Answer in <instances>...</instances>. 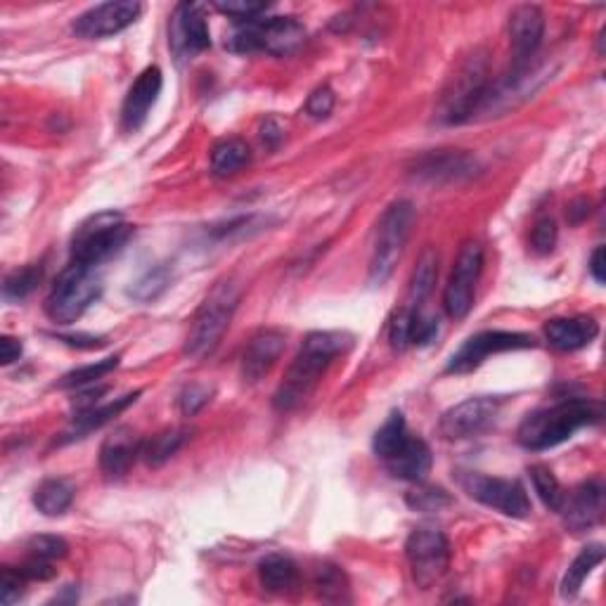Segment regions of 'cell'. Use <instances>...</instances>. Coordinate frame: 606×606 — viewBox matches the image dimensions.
Instances as JSON below:
<instances>
[{"instance_id": "cell-1", "label": "cell", "mask_w": 606, "mask_h": 606, "mask_svg": "<svg viewBox=\"0 0 606 606\" xmlns=\"http://www.w3.org/2000/svg\"><path fill=\"white\" fill-rule=\"evenodd\" d=\"M348 339L339 332H311L296 353L294 363L289 365L285 379L277 386L273 405L275 410L289 412L311 396L320 377L325 375L332 360L346 351Z\"/></svg>"}, {"instance_id": "cell-2", "label": "cell", "mask_w": 606, "mask_h": 606, "mask_svg": "<svg viewBox=\"0 0 606 606\" xmlns=\"http://www.w3.org/2000/svg\"><path fill=\"white\" fill-rule=\"evenodd\" d=\"M602 419V405L588 398L562 401L552 408L531 412L517 431L519 443L526 450H550L559 443L569 441L578 429L588 427Z\"/></svg>"}, {"instance_id": "cell-3", "label": "cell", "mask_w": 606, "mask_h": 606, "mask_svg": "<svg viewBox=\"0 0 606 606\" xmlns=\"http://www.w3.org/2000/svg\"><path fill=\"white\" fill-rule=\"evenodd\" d=\"M242 299V287L232 277L216 282L214 289L206 294L199 311L192 318L188 339H185V356L204 358L218 346V341L228 330L232 315Z\"/></svg>"}, {"instance_id": "cell-4", "label": "cell", "mask_w": 606, "mask_h": 606, "mask_svg": "<svg viewBox=\"0 0 606 606\" xmlns=\"http://www.w3.org/2000/svg\"><path fill=\"white\" fill-rule=\"evenodd\" d=\"M306 41V29L299 19L294 17H270V19H251V22L237 24L232 36L225 41V48L232 53L251 55L268 53L285 57L299 50Z\"/></svg>"}, {"instance_id": "cell-5", "label": "cell", "mask_w": 606, "mask_h": 606, "mask_svg": "<svg viewBox=\"0 0 606 606\" xmlns=\"http://www.w3.org/2000/svg\"><path fill=\"white\" fill-rule=\"evenodd\" d=\"M552 74L554 69L550 64H512V72L498 81L488 83L486 93H483L479 107L474 112V119H493V116H502L509 109L524 105L526 100H531L552 79Z\"/></svg>"}, {"instance_id": "cell-6", "label": "cell", "mask_w": 606, "mask_h": 606, "mask_svg": "<svg viewBox=\"0 0 606 606\" xmlns=\"http://www.w3.org/2000/svg\"><path fill=\"white\" fill-rule=\"evenodd\" d=\"M412 223H415V206L408 199H398L377 223L375 247H372L370 259V280L372 287H382L386 280L393 275L398 261H401L405 244H408Z\"/></svg>"}, {"instance_id": "cell-7", "label": "cell", "mask_w": 606, "mask_h": 606, "mask_svg": "<svg viewBox=\"0 0 606 606\" xmlns=\"http://www.w3.org/2000/svg\"><path fill=\"white\" fill-rule=\"evenodd\" d=\"M102 292V280L95 268L74 263L57 277L48 299H45V313L55 325H72L88 311L90 303H95Z\"/></svg>"}, {"instance_id": "cell-8", "label": "cell", "mask_w": 606, "mask_h": 606, "mask_svg": "<svg viewBox=\"0 0 606 606\" xmlns=\"http://www.w3.org/2000/svg\"><path fill=\"white\" fill-rule=\"evenodd\" d=\"M133 225L124 221V216L114 211H102V214L90 216L86 223L76 230L72 242V259L81 266H100L107 259L119 254L131 240Z\"/></svg>"}, {"instance_id": "cell-9", "label": "cell", "mask_w": 606, "mask_h": 606, "mask_svg": "<svg viewBox=\"0 0 606 606\" xmlns=\"http://www.w3.org/2000/svg\"><path fill=\"white\" fill-rule=\"evenodd\" d=\"M488 83L491 81H488L486 57L472 55L443 90V98L438 102V121L448 126L472 121Z\"/></svg>"}, {"instance_id": "cell-10", "label": "cell", "mask_w": 606, "mask_h": 606, "mask_svg": "<svg viewBox=\"0 0 606 606\" xmlns=\"http://www.w3.org/2000/svg\"><path fill=\"white\" fill-rule=\"evenodd\" d=\"M405 557H408L412 580H415L417 588H434L438 580L446 576L450 566L448 538L438 528H417L405 543Z\"/></svg>"}, {"instance_id": "cell-11", "label": "cell", "mask_w": 606, "mask_h": 606, "mask_svg": "<svg viewBox=\"0 0 606 606\" xmlns=\"http://www.w3.org/2000/svg\"><path fill=\"white\" fill-rule=\"evenodd\" d=\"M460 483L469 498L495 509V512L505 514V517L524 519L531 514V500H528L526 488L519 481L495 479V476L469 472L462 476Z\"/></svg>"}, {"instance_id": "cell-12", "label": "cell", "mask_w": 606, "mask_h": 606, "mask_svg": "<svg viewBox=\"0 0 606 606\" xmlns=\"http://www.w3.org/2000/svg\"><path fill=\"white\" fill-rule=\"evenodd\" d=\"M483 270V249L479 242H467L457 256L453 273L443 292V306L453 320L467 318L474 308V294Z\"/></svg>"}, {"instance_id": "cell-13", "label": "cell", "mask_w": 606, "mask_h": 606, "mask_svg": "<svg viewBox=\"0 0 606 606\" xmlns=\"http://www.w3.org/2000/svg\"><path fill=\"white\" fill-rule=\"evenodd\" d=\"M535 337L524 332H481L474 334L472 339H467L460 346V351L450 358L446 372L450 375H467L474 372L476 367L483 365V360L495 356V353H507V351H521V348H533Z\"/></svg>"}, {"instance_id": "cell-14", "label": "cell", "mask_w": 606, "mask_h": 606, "mask_svg": "<svg viewBox=\"0 0 606 606\" xmlns=\"http://www.w3.org/2000/svg\"><path fill=\"white\" fill-rule=\"evenodd\" d=\"M502 398L498 396H476L457 403L441 417V434L448 441H462V438L479 436L495 422L500 415Z\"/></svg>"}, {"instance_id": "cell-15", "label": "cell", "mask_w": 606, "mask_h": 606, "mask_svg": "<svg viewBox=\"0 0 606 606\" xmlns=\"http://www.w3.org/2000/svg\"><path fill=\"white\" fill-rule=\"evenodd\" d=\"M169 45L178 60H195L211 45L209 24L199 5L180 3L169 24Z\"/></svg>"}, {"instance_id": "cell-16", "label": "cell", "mask_w": 606, "mask_h": 606, "mask_svg": "<svg viewBox=\"0 0 606 606\" xmlns=\"http://www.w3.org/2000/svg\"><path fill=\"white\" fill-rule=\"evenodd\" d=\"M140 3H131V0H119V3H102L95 5L76 17L74 34L88 41H98V38H109L114 34L131 27V24L140 15Z\"/></svg>"}, {"instance_id": "cell-17", "label": "cell", "mask_w": 606, "mask_h": 606, "mask_svg": "<svg viewBox=\"0 0 606 606\" xmlns=\"http://www.w3.org/2000/svg\"><path fill=\"white\" fill-rule=\"evenodd\" d=\"M604 509V486L599 479L585 481L573 491L566 495L564 505L559 512L564 514V524L573 533L590 531L592 526L602 519Z\"/></svg>"}, {"instance_id": "cell-18", "label": "cell", "mask_w": 606, "mask_h": 606, "mask_svg": "<svg viewBox=\"0 0 606 606\" xmlns=\"http://www.w3.org/2000/svg\"><path fill=\"white\" fill-rule=\"evenodd\" d=\"M161 86H164V76H161L159 67H147L135 79L124 100V109H121V124H124L128 133L143 128L147 116H150V109L157 105Z\"/></svg>"}, {"instance_id": "cell-19", "label": "cell", "mask_w": 606, "mask_h": 606, "mask_svg": "<svg viewBox=\"0 0 606 606\" xmlns=\"http://www.w3.org/2000/svg\"><path fill=\"white\" fill-rule=\"evenodd\" d=\"M287 339L280 330H259L249 339L242 356V379L247 384L261 382L285 353Z\"/></svg>"}, {"instance_id": "cell-20", "label": "cell", "mask_w": 606, "mask_h": 606, "mask_svg": "<svg viewBox=\"0 0 606 606\" xmlns=\"http://www.w3.org/2000/svg\"><path fill=\"white\" fill-rule=\"evenodd\" d=\"M476 169H479V161L472 154L460 150H441L424 154L412 173L417 178L429 180V183H457V180L472 178Z\"/></svg>"}, {"instance_id": "cell-21", "label": "cell", "mask_w": 606, "mask_h": 606, "mask_svg": "<svg viewBox=\"0 0 606 606\" xmlns=\"http://www.w3.org/2000/svg\"><path fill=\"white\" fill-rule=\"evenodd\" d=\"M545 34V17L535 5H519L509 17V41H512L514 64L531 62L538 53Z\"/></svg>"}, {"instance_id": "cell-22", "label": "cell", "mask_w": 606, "mask_h": 606, "mask_svg": "<svg viewBox=\"0 0 606 606\" xmlns=\"http://www.w3.org/2000/svg\"><path fill=\"white\" fill-rule=\"evenodd\" d=\"M143 453V438L131 427H119L102 441L100 469L107 479H121Z\"/></svg>"}, {"instance_id": "cell-23", "label": "cell", "mask_w": 606, "mask_h": 606, "mask_svg": "<svg viewBox=\"0 0 606 606\" xmlns=\"http://www.w3.org/2000/svg\"><path fill=\"white\" fill-rule=\"evenodd\" d=\"M431 450L422 438L408 436L393 453L386 457L384 464L389 469L391 476L401 481L410 483H422L431 472Z\"/></svg>"}, {"instance_id": "cell-24", "label": "cell", "mask_w": 606, "mask_h": 606, "mask_svg": "<svg viewBox=\"0 0 606 606\" xmlns=\"http://www.w3.org/2000/svg\"><path fill=\"white\" fill-rule=\"evenodd\" d=\"M599 334V325L592 318H554L545 325V337L557 351H578L590 346Z\"/></svg>"}, {"instance_id": "cell-25", "label": "cell", "mask_w": 606, "mask_h": 606, "mask_svg": "<svg viewBox=\"0 0 606 606\" xmlns=\"http://www.w3.org/2000/svg\"><path fill=\"white\" fill-rule=\"evenodd\" d=\"M138 396H140V391H133V393H126V396H121V398H114V401H109L105 405H93V408L76 412L72 427L64 431L62 438L57 443H72V441H76V438L88 436L90 431L105 427V424L112 422L119 412H124L128 405H133L135 401H138Z\"/></svg>"}, {"instance_id": "cell-26", "label": "cell", "mask_w": 606, "mask_h": 606, "mask_svg": "<svg viewBox=\"0 0 606 606\" xmlns=\"http://www.w3.org/2000/svg\"><path fill=\"white\" fill-rule=\"evenodd\" d=\"M436 275H438V254L434 249H424L422 256H419V261H417V268L412 270L408 296H405L403 308L419 313L422 303L427 301V296L431 294V289H434V285H436Z\"/></svg>"}, {"instance_id": "cell-27", "label": "cell", "mask_w": 606, "mask_h": 606, "mask_svg": "<svg viewBox=\"0 0 606 606\" xmlns=\"http://www.w3.org/2000/svg\"><path fill=\"white\" fill-rule=\"evenodd\" d=\"M74 486L67 479H45L34 493V505L43 517H62L74 502Z\"/></svg>"}, {"instance_id": "cell-28", "label": "cell", "mask_w": 606, "mask_h": 606, "mask_svg": "<svg viewBox=\"0 0 606 606\" xmlns=\"http://www.w3.org/2000/svg\"><path fill=\"white\" fill-rule=\"evenodd\" d=\"M259 578L261 585L268 592H275V595H282V592H289L296 585V566L289 557H282V554H270V557L263 559L259 564Z\"/></svg>"}, {"instance_id": "cell-29", "label": "cell", "mask_w": 606, "mask_h": 606, "mask_svg": "<svg viewBox=\"0 0 606 606\" xmlns=\"http://www.w3.org/2000/svg\"><path fill=\"white\" fill-rule=\"evenodd\" d=\"M251 152L242 138H228L214 145L211 150V169L216 176H232L249 164Z\"/></svg>"}, {"instance_id": "cell-30", "label": "cell", "mask_w": 606, "mask_h": 606, "mask_svg": "<svg viewBox=\"0 0 606 606\" xmlns=\"http://www.w3.org/2000/svg\"><path fill=\"white\" fill-rule=\"evenodd\" d=\"M188 438V429H166L161 431V434L152 436L147 443H143V453H140V457H143L147 467H161V464L171 460V457L185 446Z\"/></svg>"}, {"instance_id": "cell-31", "label": "cell", "mask_w": 606, "mask_h": 606, "mask_svg": "<svg viewBox=\"0 0 606 606\" xmlns=\"http://www.w3.org/2000/svg\"><path fill=\"white\" fill-rule=\"evenodd\" d=\"M604 562V547L602 545H588L583 552L573 559V564L566 571V576L562 580V595L564 597H573L578 595V590L583 588L585 578L590 576L592 571L597 569L599 564Z\"/></svg>"}, {"instance_id": "cell-32", "label": "cell", "mask_w": 606, "mask_h": 606, "mask_svg": "<svg viewBox=\"0 0 606 606\" xmlns=\"http://www.w3.org/2000/svg\"><path fill=\"white\" fill-rule=\"evenodd\" d=\"M528 474H531L533 488L535 493H538V498L543 500V505L552 509V512H559L566 500V493L557 476L552 474V469H547L545 464H533V467L528 469Z\"/></svg>"}, {"instance_id": "cell-33", "label": "cell", "mask_w": 606, "mask_h": 606, "mask_svg": "<svg viewBox=\"0 0 606 606\" xmlns=\"http://www.w3.org/2000/svg\"><path fill=\"white\" fill-rule=\"evenodd\" d=\"M119 367V356L98 360V363H90L83 365L79 370H72L69 375L62 377L60 389H88V386H93L95 382H100L102 377H107L109 372L116 370Z\"/></svg>"}, {"instance_id": "cell-34", "label": "cell", "mask_w": 606, "mask_h": 606, "mask_svg": "<svg viewBox=\"0 0 606 606\" xmlns=\"http://www.w3.org/2000/svg\"><path fill=\"white\" fill-rule=\"evenodd\" d=\"M405 438H408V427H405L403 412H391L389 419L382 424V429L375 434V453L386 460Z\"/></svg>"}, {"instance_id": "cell-35", "label": "cell", "mask_w": 606, "mask_h": 606, "mask_svg": "<svg viewBox=\"0 0 606 606\" xmlns=\"http://www.w3.org/2000/svg\"><path fill=\"white\" fill-rule=\"evenodd\" d=\"M43 268L36 266V263H31V266H24L19 270H12V273L5 277V285H3V294L8 301H22L27 299V296L34 292L38 282H41Z\"/></svg>"}, {"instance_id": "cell-36", "label": "cell", "mask_w": 606, "mask_h": 606, "mask_svg": "<svg viewBox=\"0 0 606 606\" xmlns=\"http://www.w3.org/2000/svg\"><path fill=\"white\" fill-rule=\"evenodd\" d=\"M171 282V270L166 266H157L140 277V280L133 282V287L128 289V294L133 296L135 301H154L157 296L169 287Z\"/></svg>"}, {"instance_id": "cell-37", "label": "cell", "mask_w": 606, "mask_h": 606, "mask_svg": "<svg viewBox=\"0 0 606 606\" xmlns=\"http://www.w3.org/2000/svg\"><path fill=\"white\" fill-rule=\"evenodd\" d=\"M318 592L325 602H348V583L337 566H322L318 573Z\"/></svg>"}, {"instance_id": "cell-38", "label": "cell", "mask_w": 606, "mask_h": 606, "mask_svg": "<svg viewBox=\"0 0 606 606\" xmlns=\"http://www.w3.org/2000/svg\"><path fill=\"white\" fill-rule=\"evenodd\" d=\"M419 313L408 311V308H398L389 322V341L396 351H405L412 344V327H415V318Z\"/></svg>"}, {"instance_id": "cell-39", "label": "cell", "mask_w": 606, "mask_h": 606, "mask_svg": "<svg viewBox=\"0 0 606 606\" xmlns=\"http://www.w3.org/2000/svg\"><path fill=\"white\" fill-rule=\"evenodd\" d=\"M450 502H453V498L443 488H417V491L408 495V505L415 512H441Z\"/></svg>"}, {"instance_id": "cell-40", "label": "cell", "mask_w": 606, "mask_h": 606, "mask_svg": "<svg viewBox=\"0 0 606 606\" xmlns=\"http://www.w3.org/2000/svg\"><path fill=\"white\" fill-rule=\"evenodd\" d=\"M69 552V545L64 543L62 538L57 535H36V538L29 540V554L34 557L48 559V562H55V559H64Z\"/></svg>"}, {"instance_id": "cell-41", "label": "cell", "mask_w": 606, "mask_h": 606, "mask_svg": "<svg viewBox=\"0 0 606 606\" xmlns=\"http://www.w3.org/2000/svg\"><path fill=\"white\" fill-rule=\"evenodd\" d=\"M557 237H559L557 223H554L550 216L538 218V221H535L533 232H531V244L538 254H550V251L554 249V244H557Z\"/></svg>"}, {"instance_id": "cell-42", "label": "cell", "mask_w": 606, "mask_h": 606, "mask_svg": "<svg viewBox=\"0 0 606 606\" xmlns=\"http://www.w3.org/2000/svg\"><path fill=\"white\" fill-rule=\"evenodd\" d=\"M211 393H214V391H211L209 386H202V384H190V386H185L183 393H180V398H178L180 412H183L185 417L197 415V412L202 410L204 405L211 401Z\"/></svg>"}, {"instance_id": "cell-43", "label": "cell", "mask_w": 606, "mask_h": 606, "mask_svg": "<svg viewBox=\"0 0 606 606\" xmlns=\"http://www.w3.org/2000/svg\"><path fill=\"white\" fill-rule=\"evenodd\" d=\"M216 10L235 19L237 24L251 22L268 10L266 3H247V0H228V3H216Z\"/></svg>"}, {"instance_id": "cell-44", "label": "cell", "mask_w": 606, "mask_h": 606, "mask_svg": "<svg viewBox=\"0 0 606 606\" xmlns=\"http://www.w3.org/2000/svg\"><path fill=\"white\" fill-rule=\"evenodd\" d=\"M24 583H27V578L22 576V571L5 566L3 576H0V599L5 606L19 602V597L24 595Z\"/></svg>"}, {"instance_id": "cell-45", "label": "cell", "mask_w": 606, "mask_h": 606, "mask_svg": "<svg viewBox=\"0 0 606 606\" xmlns=\"http://www.w3.org/2000/svg\"><path fill=\"white\" fill-rule=\"evenodd\" d=\"M334 109V93L330 86H320L311 93V98L306 102V112L313 116V119H327Z\"/></svg>"}, {"instance_id": "cell-46", "label": "cell", "mask_w": 606, "mask_h": 606, "mask_svg": "<svg viewBox=\"0 0 606 606\" xmlns=\"http://www.w3.org/2000/svg\"><path fill=\"white\" fill-rule=\"evenodd\" d=\"M19 571H22V576L27 580H50L55 576L53 562H48V559L34 557V554H29V559L19 566Z\"/></svg>"}, {"instance_id": "cell-47", "label": "cell", "mask_w": 606, "mask_h": 606, "mask_svg": "<svg viewBox=\"0 0 606 606\" xmlns=\"http://www.w3.org/2000/svg\"><path fill=\"white\" fill-rule=\"evenodd\" d=\"M436 334H438V320L422 318V315H417L415 327H412V344L427 346L436 339Z\"/></svg>"}, {"instance_id": "cell-48", "label": "cell", "mask_w": 606, "mask_h": 606, "mask_svg": "<svg viewBox=\"0 0 606 606\" xmlns=\"http://www.w3.org/2000/svg\"><path fill=\"white\" fill-rule=\"evenodd\" d=\"M19 356H22V341L15 337L0 339V363L10 365L15 363V360H19Z\"/></svg>"}, {"instance_id": "cell-49", "label": "cell", "mask_w": 606, "mask_h": 606, "mask_svg": "<svg viewBox=\"0 0 606 606\" xmlns=\"http://www.w3.org/2000/svg\"><path fill=\"white\" fill-rule=\"evenodd\" d=\"M60 341H64V344L69 346H79V348H100L105 346V339H95V337H86V334H79V337H74V334H67V337H57Z\"/></svg>"}, {"instance_id": "cell-50", "label": "cell", "mask_w": 606, "mask_h": 606, "mask_svg": "<svg viewBox=\"0 0 606 606\" xmlns=\"http://www.w3.org/2000/svg\"><path fill=\"white\" fill-rule=\"evenodd\" d=\"M604 259H606L604 247H597L595 254H592V259H590V273L599 282V285L604 282Z\"/></svg>"}, {"instance_id": "cell-51", "label": "cell", "mask_w": 606, "mask_h": 606, "mask_svg": "<svg viewBox=\"0 0 606 606\" xmlns=\"http://www.w3.org/2000/svg\"><path fill=\"white\" fill-rule=\"evenodd\" d=\"M590 216V204L585 199H578L569 206V221L571 223H580Z\"/></svg>"}, {"instance_id": "cell-52", "label": "cell", "mask_w": 606, "mask_h": 606, "mask_svg": "<svg viewBox=\"0 0 606 606\" xmlns=\"http://www.w3.org/2000/svg\"><path fill=\"white\" fill-rule=\"evenodd\" d=\"M261 138L266 140L268 145H273V147H275V145L282 140V131H280V128H277L275 121H266V126H263Z\"/></svg>"}, {"instance_id": "cell-53", "label": "cell", "mask_w": 606, "mask_h": 606, "mask_svg": "<svg viewBox=\"0 0 606 606\" xmlns=\"http://www.w3.org/2000/svg\"><path fill=\"white\" fill-rule=\"evenodd\" d=\"M76 599H79V590H76L74 585H67V592L60 597H55V602L62 604V602H76Z\"/></svg>"}]
</instances>
